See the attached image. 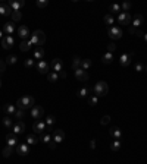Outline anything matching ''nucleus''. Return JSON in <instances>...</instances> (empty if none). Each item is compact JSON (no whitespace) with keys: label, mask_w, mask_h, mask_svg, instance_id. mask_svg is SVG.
Masks as SVG:
<instances>
[{"label":"nucleus","mask_w":147,"mask_h":164,"mask_svg":"<svg viewBox=\"0 0 147 164\" xmlns=\"http://www.w3.org/2000/svg\"><path fill=\"white\" fill-rule=\"evenodd\" d=\"M109 134L110 136H112V139H121V136H122V130L119 129V127H112L109 130Z\"/></svg>","instance_id":"23"},{"label":"nucleus","mask_w":147,"mask_h":164,"mask_svg":"<svg viewBox=\"0 0 147 164\" xmlns=\"http://www.w3.org/2000/svg\"><path fill=\"white\" fill-rule=\"evenodd\" d=\"M10 9H12V12H21V9L25 6V2H19V0H10L9 3H7Z\"/></svg>","instance_id":"12"},{"label":"nucleus","mask_w":147,"mask_h":164,"mask_svg":"<svg viewBox=\"0 0 147 164\" xmlns=\"http://www.w3.org/2000/svg\"><path fill=\"white\" fill-rule=\"evenodd\" d=\"M47 145H49V147H50V149H55V148H56V142H55V141L49 142V144H47Z\"/></svg>","instance_id":"51"},{"label":"nucleus","mask_w":147,"mask_h":164,"mask_svg":"<svg viewBox=\"0 0 147 164\" xmlns=\"http://www.w3.org/2000/svg\"><path fill=\"white\" fill-rule=\"evenodd\" d=\"M43 57H44V50L41 47H36V50H34V59L43 60Z\"/></svg>","instance_id":"31"},{"label":"nucleus","mask_w":147,"mask_h":164,"mask_svg":"<svg viewBox=\"0 0 147 164\" xmlns=\"http://www.w3.org/2000/svg\"><path fill=\"white\" fill-rule=\"evenodd\" d=\"M109 10H110V15H112V13H121V12H122V10H121V5H118V3H112Z\"/></svg>","instance_id":"33"},{"label":"nucleus","mask_w":147,"mask_h":164,"mask_svg":"<svg viewBox=\"0 0 147 164\" xmlns=\"http://www.w3.org/2000/svg\"><path fill=\"white\" fill-rule=\"evenodd\" d=\"M16 62H18V57H16V56H13V54L7 56V59H6V63H7V65H15Z\"/></svg>","instance_id":"42"},{"label":"nucleus","mask_w":147,"mask_h":164,"mask_svg":"<svg viewBox=\"0 0 147 164\" xmlns=\"http://www.w3.org/2000/svg\"><path fill=\"white\" fill-rule=\"evenodd\" d=\"M132 56H134V53H124V54H121V57H119L121 66H124V67L130 66L132 62Z\"/></svg>","instance_id":"7"},{"label":"nucleus","mask_w":147,"mask_h":164,"mask_svg":"<svg viewBox=\"0 0 147 164\" xmlns=\"http://www.w3.org/2000/svg\"><path fill=\"white\" fill-rule=\"evenodd\" d=\"M130 34H132V35H137V37H140V38H143L144 37V32L141 30H138V28H134V27H130Z\"/></svg>","instance_id":"30"},{"label":"nucleus","mask_w":147,"mask_h":164,"mask_svg":"<svg viewBox=\"0 0 147 164\" xmlns=\"http://www.w3.org/2000/svg\"><path fill=\"white\" fill-rule=\"evenodd\" d=\"M94 92H96L97 97H104V95H107V92H109L107 84H106L104 81H99L94 85Z\"/></svg>","instance_id":"3"},{"label":"nucleus","mask_w":147,"mask_h":164,"mask_svg":"<svg viewBox=\"0 0 147 164\" xmlns=\"http://www.w3.org/2000/svg\"><path fill=\"white\" fill-rule=\"evenodd\" d=\"M102 62L104 63V65H109V63H112L113 62V54L112 53H106V54H103V57H102Z\"/></svg>","instance_id":"28"},{"label":"nucleus","mask_w":147,"mask_h":164,"mask_svg":"<svg viewBox=\"0 0 147 164\" xmlns=\"http://www.w3.org/2000/svg\"><path fill=\"white\" fill-rule=\"evenodd\" d=\"M38 141H40L38 135H27V144L28 145H36Z\"/></svg>","instance_id":"26"},{"label":"nucleus","mask_w":147,"mask_h":164,"mask_svg":"<svg viewBox=\"0 0 147 164\" xmlns=\"http://www.w3.org/2000/svg\"><path fill=\"white\" fill-rule=\"evenodd\" d=\"M47 129V126H46V123H44L43 120H34V123H32V130H34V134L36 135H43L44 130Z\"/></svg>","instance_id":"4"},{"label":"nucleus","mask_w":147,"mask_h":164,"mask_svg":"<svg viewBox=\"0 0 147 164\" xmlns=\"http://www.w3.org/2000/svg\"><path fill=\"white\" fill-rule=\"evenodd\" d=\"M2 123H3V126L6 127V129H12V126H13L12 117H9V116H5V117L2 119Z\"/></svg>","instance_id":"25"},{"label":"nucleus","mask_w":147,"mask_h":164,"mask_svg":"<svg viewBox=\"0 0 147 164\" xmlns=\"http://www.w3.org/2000/svg\"><path fill=\"white\" fill-rule=\"evenodd\" d=\"M109 122H110V116H103L102 120H100L102 125H109Z\"/></svg>","instance_id":"48"},{"label":"nucleus","mask_w":147,"mask_h":164,"mask_svg":"<svg viewBox=\"0 0 147 164\" xmlns=\"http://www.w3.org/2000/svg\"><path fill=\"white\" fill-rule=\"evenodd\" d=\"M75 78H77L80 82H87L88 81V73L80 67V69H75Z\"/></svg>","instance_id":"16"},{"label":"nucleus","mask_w":147,"mask_h":164,"mask_svg":"<svg viewBox=\"0 0 147 164\" xmlns=\"http://www.w3.org/2000/svg\"><path fill=\"white\" fill-rule=\"evenodd\" d=\"M115 50H116V45L113 44V43H110V44L107 45V52H109V53H113Z\"/></svg>","instance_id":"50"},{"label":"nucleus","mask_w":147,"mask_h":164,"mask_svg":"<svg viewBox=\"0 0 147 164\" xmlns=\"http://www.w3.org/2000/svg\"><path fill=\"white\" fill-rule=\"evenodd\" d=\"M107 34H109V37L112 40H119V38L122 37V31L119 27H115V25H112L107 28Z\"/></svg>","instance_id":"6"},{"label":"nucleus","mask_w":147,"mask_h":164,"mask_svg":"<svg viewBox=\"0 0 147 164\" xmlns=\"http://www.w3.org/2000/svg\"><path fill=\"white\" fill-rule=\"evenodd\" d=\"M90 148L91 149L96 148V139H91V141H90Z\"/></svg>","instance_id":"52"},{"label":"nucleus","mask_w":147,"mask_h":164,"mask_svg":"<svg viewBox=\"0 0 147 164\" xmlns=\"http://www.w3.org/2000/svg\"><path fill=\"white\" fill-rule=\"evenodd\" d=\"M18 35H19L22 40H29L31 34H29L28 27H25V25H21V27L18 28Z\"/></svg>","instance_id":"17"},{"label":"nucleus","mask_w":147,"mask_h":164,"mask_svg":"<svg viewBox=\"0 0 147 164\" xmlns=\"http://www.w3.org/2000/svg\"><path fill=\"white\" fill-rule=\"evenodd\" d=\"M143 38H144V41L147 43V34H144V37H143Z\"/></svg>","instance_id":"55"},{"label":"nucleus","mask_w":147,"mask_h":164,"mask_svg":"<svg viewBox=\"0 0 147 164\" xmlns=\"http://www.w3.org/2000/svg\"><path fill=\"white\" fill-rule=\"evenodd\" d=\"M24 65H25V67H27V69H32V67H36L34 57H32V59H27L25 62H24Z\"/></svg>","instance_id":"40"},{"label":"nucleus","mask_w":147,"mask_h":164,"mask_svg":"<svg viewBox=\"0 0 147 164\" xmlns=\"http://www.w3.org/2000/svg\"><path fill=\"white\" fill-rule=\"evenodd\" d=\"M6 145H10V147H16V145H18V136H16V135L13 134V132H12V134H7L6 135Z\"/></svg>","instance_id":"18"},{"label":"nucleus","mask_w":147,"mask_h":164,"mask_svg":"<svg viewBox=\"0 0 147 164\" xmlns=\"http://www.w3.org/2000/svg\"><path fill=\"white\" fill-rule=\"evenodd\" d=\"M31 47H32V43H31V40H22V43L19 44V48H21V52H29V50H31Z\"/></svg>","instance_id":"24"},{"label":"nucleus","mask_w":147,"mask_h":164,"mask_svg":"<svg viewBox=\"0 0 147 164\" xmlns=\"http://www.w3.org/2000/svg\"><path fill=\"white\" fill-rule=\"evenodd\" d=\"M131 22H132V27H134V28H138L140 25L144 22V18H143V15H141V13H137V15L132 16Z\"/></svg>","instance_id":"20"},{"label":"nucleus","mask_w":147,"mask_h":164,"mask_svg":"<svg viewBox=\"0 0 147 164\" xmlns=\"http://www.w3.org/2000/svg\"><path fill=\"white\" fill-rule=\"evenodd\" d=\"M44 123H46V126H47V127H51L55 123H56V117H55V116H47Z\"/></svg>","instance_id":"35"},{"label":"nucleus","mask_w":147,"mask_h":164,"mask_svg":"<svg viewBox=\"0 0 147 164\" xmlns=\"http://www.w3.org/2000/svg\"><path fill=\"white\" fill-rule=\"evenodd\" d=\"M134 69H135V72H143L146 67H144V65H143L141 62H137V63H135V66H134Z\"/></svg>","instance_id":"45"},{"label":"nucleus","mask_w":147,"mask_h":164,"mask_svg":"<svg viewBox=\"0 0 147 164\" xmlns=\"http://www.w3.org/2000/svg\"><path fill=\"white\" fill-rule=\"evenodd\" d=\"M43 116H44V110L41 105H34L31 109V117H34V120H41Z\"/></svg>","instance_id":"8"},{"label":"nucleus","mask_w":147,"mask_h":164,"mask_svg":"<svg viewBox=\"0 0 147 164\" xmlns=\"http://www.w3.org/2000/svg\"><path fill=\"white\" fill-rule=\"evenodd\" d=\"M97 101H99V97L97 95H93V97H90L88 98V103H90V105H97Z\"/></svg>","instance_id":"46"},{"label":"nucleus","mask_w":147,"mask_h":164,"mask_svg":"<svg viewBox=\"0 0 147 164\" xmlns=\"http://www.w3.org/2000/svg\"><path fill=\"white\" fill-rule=\"evenodd\" d=\"M3 32L6 35H12L15 32V22H6L3 25Z\"/></svg>","instance_id":"22"},{"label":"nucleus","mask_w":147,"mask_h":164,"mask_svg":"<svg viewBox=\"0 0 147 164\" xmlns=\"http://www.w3.org/2000/svg\"><path fill=\"white\" fill-rule=\"evenodd\" d=\"M12 19H13V22H18V21H21V18H22V13L21 12H12Z\"/></svg>","instance_id":"44"},{"label":"nucleus","mask_w":147,"mask_h":164,"mask_svg":"<svg viewBox=\"0 0 147 164\" xmlns=\"http://www.w3.org/2000/svg\"><path fill=\"white\" fill-rule=\"evenodd\" d=\"M0 40H3V31L0 30Z\"/></svg>","instance_id":"54"},{"label":"nucleus","mask_w":147,"mask_h":164,"mask_svg":"<svg viewBox=\"0 0 147 164\" xmlns=\"http://www.w3.org/2000/svg\"><path fill=\"white\" fill-rule=\"evenodd\" d=\"M0 88H2V79H0Z\"/></svg>","instance_id":"56"},{"label":"nucleus","mask_w":147,"mask_h":164,"mask_svg":"<svg viewBox=\"0 0 147 164\" xmlns=\"http://www.w3.org/2000/svg\"><path fill=\"white\" fill-rule=\"evenodd\" d=\"M131 19H132V16L128 12H121L118 15V22L121 23V25H130L131 23Z\"/></svg>","instance_id":"9"},{"label":"nucleus","mask_w":147,"mask_h":164,"mask_svg":"<svg viewBox=\"0 0 147 164\" xmlns=\"http://www.w3.org/2000/svg\"><path fill=\"white\" fill-rule=\"evenodd\" d=\"M5 70H6V62L0 60V73H3Z\"/></svg>","instance_id":"49"},{"label":"nucleus","mask_w":147,"mask_h":164,"mask_svg":"<svg viewBox=\"0 0 147 164\" xmlns=\"http://www.w3.org/2000/svg\"><path fill=\"white\" fill-rule=\"evenodd\" d=\"M12 130H13V134L15 135H22V134H25V123L24 122H16L13 126H12Z\"/></svg>","instance_id":"13"},{"label":"nucleus","mask_w":147,"mask_h":164,"mask_svg":"<svg viewBox=\"0 0 147 164\" xmlns=\"http://www.w3.org/2000/svg\"><path fill=\"white\" fill-rule=\"evenodd\" d=\"M36 67H37V70H38V73L47 75L49 70H50V63L46 62V60H38V63L36 65Z\"/></svg>","instance_id":"5"},{"label":"nucleus","mask_w":147,"mask_h":164,"mask_svg":"<svg viewBox=\"0 0 147 164\" xmlns=\"http://www.w3.org/2000/svg\"><path fill=\"white\" fill-rule=\"evenodd\" d=\"M36 105V101H34V97H31V95H24L18 100V103H16V107L19 109V110H28V109H32Z\"/></svg>","instance_id":"1"},{"label":"nucleus","mask_w":147,"mask_h":164,"mask_svg":"<svg viewBox=\"0 0 147 164\" xmlns=\"http://www.w3.org/2000/svg\"><path fill=\"white\" fill-rule=\"evenodd\" d=\"M13 117H15V119H18V122H21V120L25 117V110H19V109H18Z\"/></svg>","instance_id":"39"},{"label":"nucleus","mask_w":147,"mask_h":164,"mask_svg":"<svg viewBox=\"0 0 147 164\" xmlns=\"http://www.w3.org/2000/svg\"><path fill=\"white\" fill-rule=\"evenodd\" d=\"M51 138H53V141L56 142V144H60V142L65 139V132L62 129H56L53 132V135H51Z\"/></svg>","instance_id":"14"},{"label":"nucleus","mask_w":147,"mask_h":164,"mask_svg":"<svg viewBox=\"0 0 147 164\" xmlns=\"http://www.w3.org/2000/svg\"><path fill=\"white\" fill-rule=\"evenodd\" d=\"M38 138H40V141H43L44 144H49V142L53 141V138H51V135H50V134H46V135L43 134V135H40Z\"/></svg>","instance_id":"37"},{"label":"nucleus","mask_w":147,"mask_h":164,"mask_svg":"<svg viewBox=\"0 0 147 164\" xmlns=\"http://www.w3.org/2000/svg\"><path fill=\"white\" fill-rule=\"evenodd\" d=\"M0 15L2 16H10L12 15V9L7 3H0Z\"/></svg>","instance_id":"19"},{"label":"nucleus","mask_w":147,"mask_h":164,"mask_svg":"<svg viewBox=\"0 0 147 164\" xmlns=\"http://www.w3.org/2000/svg\"><path fill=\"white\" fill-rule=\"evenodd\" d=\"M131 8H132V5L130 2H124V3L121 5V10H122V12H128V13H130Z\"/></svg>","instance_id":"38"},{"label":"nucleus","mask_w":147,"mask_h":164,"mask_svg":"<svg viewBox=\"0 0 147 164\" xmlns=\"http://www.w3.org/2000/svg\"><path fill=\"white\" fill-rule=\"evenodd\" d=\"M59 78H66V72H60L59 73Z\"/></svg>","instance_id":"53"},{"label":"nucleus","mask_w":147,"mask_h":164,"mask_svg":"<svg viewBox=\"0 0 147 164\" xmlns=\"http://www.w3.org/2000/svg\"><path fill=\"white\" fill-rule=\"evenodd\" d=\"M146 72H147V66H146Z\"/></svg>","instance_id":"57"},{"label":"nucleus","mask_w":147,"mask_h":164,"mask_svg":"<svg viewBox=\"0 0 147 164\" xmlns=\"http://www.w3.org/2000/svg\"><path fill=\"white\" fill-rule=\"evenodd\" d=\"M15 44V40L12 35H5L3 40H2V47L5 48V50H10Z\"/></svg>","instance_id":"10"},{"label":"nucleus","mask_w":147,"mask_h":164,"mask_svg":"<svg viewBox=\"0 0 147 164\" xmlns=\"http://www.w3.org/2000/svg\"><path fill=\"white\" fill-rule=\"evenodd\" d=\"M91 65H93V62H91V59H84V60H82V63H81V69L87 72L88 69L91 67Z\"/></svg>","instance_id":"32"},{"label":"nucleus","mask_w":147,"mask_h":164,"mask_svg":"<svg viewBox=\"0 0 147 164\" xmlns=\"http://www.w3.org/2000/svg\"><path fill=\"white\" fill-rule=\"evenodd\" d=\"M3 110H5V114H6V116H9V117H13L18 109H16L13 104H6L5 107H3Z\"/></svg>","instance_id":"21"},{"label":"nucleus","mask_w":147,"mask_h":164,"mask_svg":"<svg viewBox=\"0 0 147 164\" xmlns=\"http://www.w3.org/2000/svg\"><path fill=\"white\" fill-rule=\"evenodd\" d=\"M47 5H49L47 0H37V6H38V8H46Z\"/></svg>","instance_id":"47"},{"label":"nucleus","mask_w":147,"mask_h":164,"mask_svg":"<svg viewBox=\"0 0 147 164\" xmlns=\"http://www.w3.org/2000/svg\"><path fill=\"white\" fill-rule=\"evenodd\" d=\"M16 152L19 154V155H28L29 152V145L27 142H24V144H19V145H16Z\"/></svg>","instance_id":"15"},{"label":"nucleus","mask_w":147,"mask_h":164,"mask_svg":"<svg viewBox=\"0 0 147 164\" xmlns=\"http://www.w3.org/2000/svg\"><path fill=\"white\" fill-rule=\"evenodd\" d=\"M121 139H113V141L110 142V149L113 151V152H116V151H119L121 149Z\"/></svg>","instance_id":"27"},{"label":"nucleus","mask_w":147,"mask_h":164,"mask_svg":"<svg viewBox=\"0 0 147 164\" xmlns=\"http://www.w3.org/2000/svg\"><path fill=\"white\" fill-rule=\"evenodd\" d=\"M29 40H31L32 45H36V47H41V45L46 43V35H44V32L41 30H37V31H34V32L31 34Z\"/></svg>","instance_id":"2"},{"label":"nucleus","mask_w":147,"mask_h":164,"mask_svg":"<svg viewBox=\"0 0 147 164\" xmlns=\"http://www.w3.org/2000/svg\"><path fill=\"white\" fill-rule=\"evenodd\" d=\"M81 63H82V59H81L80 56H74V59H72V67H74V70H75V69H80Z\"/></svg>","instance_id":"29"},{"label":"nucleus","mask_w":147,"mask_h":164,"mask_svg":"<svg viewBox=\"0 0 147 164\" xmlns=\"http://www.w3.org/2000/svg\"><path fill=\"white\" fill-rule=\"evenodd\" d=\"M62 67H63V62H62V59H53V62L50 63V69L53 70V72H56V73H60L62 72Z\"/></svg>","instance_id":"11"},{"label":"nucleus","mask_w":147,"mask_h":164,"mask_svg":"<svg viewBox=\"0 0 147 164\" xmlns=\"http://www.w3.org/2000/svg\"><path fill=\"white\" fill-rule=\"evenodd\" d=\"M13 151H15L13 147H10V145H6V147L3 148V152H2V154H3V157H10Z\"/></svg>","instance_id":"34"},{"label":"nucleus","mask_w":147,"mask_h":164,"mask_svg":"<svg viewBox=\"0 0 147 164\" xmlns=\"http://www.w3.org/2000/svg\"><path fill=\"white\" fill-rule=\"evenodd\" d=\"M113 22H115V19H113V16H112V15H106V16H104V23H106L107 27H112V25H113Z\"/></svg>","instance_id":"41"},{"label":"nucleus","mask_w":147,"mask_h":164,"mask_svg":"<svg viewBox=\"0 0 147 164\" xmlns=\"http://www.w3.org/2000/svg\"><path fill=\"white\" fill-rule=\"evenodd\" d=\"M47 79H49V82H58L59 73H56V72H49L47 73Z\"/></svg>","instance_id":"36"},{"label":"nucleus","mask_w":147,"mask_h":164,"mask_svg":"<svg viewBox=\"0 0 147 164\" xmlns=\"http://www.w3.org/2000/svg\"><path fill=\"white\" fill-rule=\"evenodd\" d=\"M88 92H90V91H88V88H85V87H84V88H81V90H80V92H78V97H80V98H85L88 95Z\"/></svg>","instance_id":"43"}]
</instances>
